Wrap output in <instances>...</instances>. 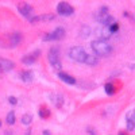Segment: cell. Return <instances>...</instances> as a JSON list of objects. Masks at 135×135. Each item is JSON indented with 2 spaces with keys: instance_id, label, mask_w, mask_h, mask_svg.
I'll return each mask as SVG.
<instances>
[{
  "instance_id": "cell-1",
  "label": "cell",
  "mask_w": 135,
  "mask_h": 135,
  "mask_svg": "<svg viewBox=\"0 0 135 135\" xmlns=\"http://www.w3.org/2000/svg\"><path fill=\"white\" fill-rule=\"evenodd\" d=\"M91 47H92L93 53H95L96 55H99V57H107V55H109L111 51H112L111 45H109L107 41H104V39L92 41Z\"/></svg>"
},
{
  "instance_id": "cell-2",
  "label": "cell",
  "mask_w": 135,
  "mask_h": 135,
  "mask_svg": "<svg viewBox=\"0 0 135 135\" xmlns=\"http://www.w3.org/2000/svg\"><path fill=\"white\" fill-rule=\"evenodd\" d=\"M47 60L55 70H61V57H60V49L58 47H51L49 50Z\"/></svg>"
},
{
  "instance_id": "cell-3",
  "label": "cell",
  "mask_w": 135,
  "mask_h": 135,
  "mask_svg": "<svg viewBox=\"0 0 135 135\" xmlns=\"http://www.w3.org/2000/svg\"><path fill=\"white\" fill-rule=\"evenodd\" d=\"M86 55L88 54L85 53V50L83 47H80V46H74V47H72L69 50V57L73 61H76V62H85Z\"/></svg>"
},
{
  "instance_id": "cell-4",
  "label": "cell",
  "mask_w": 135,
  "mask_h": 135,
  "mask_svg": "<svg viewBox=\"0 0 135 135\" xmlns=\"http://www.w3.org/2000/svg\"><path fill=\"white\" fill-rule=\"evenodd\" d=\"M101 25H104V26H111L112 23H115V20H114V16H111L108 14V8L107 7H101L100 11H99V15L96 18Z\"/></svg>"
},
{
  "instance_id": "cell-5",
  "label": "cell",
  "mask_w": 135,
  "mask_h": 135,
  "mask_svg": "<svg viewBox=\"0 0 135 135\" xmlns=\"http://www.w3.org/2000/svg\"><path fill=\"white\" fill-rule=\"evenodd\" d=\"M64 35H65V28L64 27H57L50 34L43 35V41H58V39H62Z\"/></svg>"
},
{
  "instance_id": "cell-6",
  "label": "cell",
  "mask_w": 135,
  "mask_h": 135,
  "mask_svg": "<svg viewBox=\"0 0 135 135\" xmlns=\"http://www.w3.org/2000/svg\"><path fill=\"white\" fill-rule=\"evenodd\" d=\"M57 12L62 16H69L74 12V9L70 4H68V3H60L57 6Z\"/></svg>"
},
{
  "instance_id": "cell-7",
  "label": "cell",
  "mask_w": 135,
  "mask_h": 135,
  "mask_svg": "<svg viewBox=\"0 0 135 135\" xmlns=\"http://www.w3.org/2000/svg\"><path fill=\"white\" fill-rule=\"evenodd\" d=\"M19 12L23 15L25 18L27 19H31V16L34 15V8L27 4V3H23V4H19Z\"/></svg>"
},
{
  "instance_id": "cell-8",
  "label": "cell",
  "mask_w": 135,
  "mask_h": 135,
  "mask_svg": "<svg viewBox=\"0 0 135 135\" xmlns=\"http://www.w3.org/2000/svg\"><path fill=\"white\" fill-rule=\"evenodd\" d=\"M39 50H37L35 53H31V54H28V55H25L23 58H22V62L23 64H26V65H30V64H34L37 61V58L39 57Z\"/></svg>"
},
{
  "instance_id": "cell-9",
  "label": "cell",
  "mask_w": 135,
  "mask_h": 135,
  "mask_svg": "<svg viewBox=\"0 0 135 135\" xmlns=\"http://www.w3.org/2000/svg\"><path fill=\"white\" fill-rule=\"evenodd\" d=\"M14 62L9 61L7 58H0V70H4V72H8L14 68Z\"/></svg>"
},
{
  "instance_id": "cell-10",
  "label": "cell",
  "mask_w": 135,
  "mask_h": 135,
  "mask_svg": "<svg viewBox=\"0 0 135 135\" xmlns=\"http://www.w3.org/2000/svg\"><path fill=\"white\" fill-rule=\"evenodd\" d=\"M126 119H127V130L132 131L135 128V109L131 111V112H128Z\"/></svg>"
},
{
  "instance_id": "cell-11",
  "label": "cell",
  "mask_w": 135,
  "mask_h": 135,
  "mask_svg": "<svg viewBox=\"0 0 135 135\" xmlns=\"http://www.w3.org/2000/svg\"><path fill=\"white\" fill-rule=\"evenodd\" d=\"M58 77L61 78L64 83H66V84H70V85H74V84H76V78L72 77L70 74L65 73V72H60V73H58Z\"/></svg>"
},
{
  "instance_id": "cell-12",
  "label": "cell",
  "mask_w": 135,
  "mask_h": 135,
  "mask_svg": "<svg viewBox=\"0 0 135 135\" xmlns=\"http://www.w3.org/2000/svg\"><path fill=\"white\" fill-rule=\"evenodd\" d=\"M20 78H22L25 83H31L32 78H34V74H32V72L26 70V72H22V73H20Z\"/></svg>"
},
{
  "instance_id": "cell-13",
  "label": "cell",
  "mask_w": 135,
  "mask_h": 135,
  "mask_svg": "<svg viewBox=\"0 0 135 135\" xmlns=\"http://www.w3.org/2000/svg\"><path fill=\"white\" fill-rule=\"evenodd\" d=\"M50 99H51V101L54 103V105H55V107H61V105H62V103H64V97H62V96H60V95H51V96H50Z\"/></svg>"
},
{
  "instance_id": "cell-14",
  "label": "cell",
  "mask_w": 135,
  "mask_h": 135,
  "mask_svg": "<svg viewBox=\"0 0 135 135\" xmlns=\"http://www.w3.org/2000/svg\"><path fill=\"white\" fill-rule=\"evenodd\" d=\"M20 41H22V35H20L19 32H14L12 35H11V38H9V42H11L12 46H16Z\"/></svg>"
},
{
  "instance_id": "cell-15",
  "label": "cell",
  "mask_w": 135,
  "mask_h": 135,
  "mask_svg": "<svg viewBox=\"0 0 135 135\" xmlns=\"http://www.w3.org/2000/svg\"><path fill=\"white\" fill-rule=\"evenodd\" d=\"M99 62V60L96 58V57H93V55H86V60H85V62L84 64H86V65H96Z\"/></svg>"
},
{
  "instance_id": "cell-16",
  "label": "cell",
  "mask_w": 135,
  "mask_h": 135,
  "mask_svg": "<svg viewBox=\"0 0 135 135\" xmlns=\"http://www.w3.org/2000/svg\"><path fill=\"white\" fill-rule=\"evenodd\" d=\"M31 122H32V116H31L30 114H26V115H23V116H22V123H23L25 126H28V124H31Z\"/></svg>"
},
{
  "instance_id": "cell-17",
  "label": "cell",
  "mask_w": 135,
  "mask_h": 135,
  "mask_svg": "<svg viewBox=\"0 0 135 135\" xmlns=\"http://www.w3.org/2000/svg\"><path fill=\"white\" fill-rule=\"evenodd\" d=\"M15 120H16V118H15V112H14V111L8 112V115H7V123H8V124H14Z\"/></svg>"
},
{
  "instance_id": "cell-18",
  "label": "cell",
  "mask_w": 135,
  "mask_h": 135,
  "mask_svg": "<svg viewBox=\"0 0 135 135\" xmlns=\"http://www.w3.org/2000/svg\"><path fill=\"white\" fill-rule=\"evenodd\" d=\"M104 89H105V92H107V95H114L115 93V86L112 85L111 83H108V84H105V86H104Z\"/></svg>"
},
{
  "instance_id": "cell-19",
  "label": "cell",
  "mask_w": 135,
  "mask_h": 135,
  "mask_svg": "<svg viewBox=\"0 0 135 135\" xmlns=\"http://www.w3.org/2000/svg\"><path fill=\"white\" fill-rule=\"evenodd\" d=\"M39 116H41L42 119L49 118V116H50V111H49L47 108H41V109H39Z\"/></svg>"
},
{
  "instance_id": "cell-20",
  "label": "cell",
  "mask_w": 135,
  "mask_h": 135,
  "mask_svg": "<svg viewBox=\"0 0 135 135\" xmlns=\"http://www.w3.org/2000/svg\"><path fill=\"white\" fill-rule=\"evenodd\" d=\"M108 30H109V32H116L119 30V25L118 23H112L111 26H108Z\"/></svg>"
},
{
  "instance_id": "cell-21",
  "label": "cell",
  "mask_w": 135,
  "mask_h": 135,
  "mask_svg": "<svg viewBox=\"0 0 135 135\" xmlns=\"http://www.w3.org/2000/svg\"><path fill=\"white\" fill-rule=\"evenodd\" d=\"M8 101H9V104L15 105V104L18 103V99H16V97H14V96H9V97H8Z\"/></svg>"
},
{
  "instance_id": "cell-22",
  "label": "cell",
  "mask_w": 135,
  "mask_h": 135,
  "mask_svg": "<svg viewBox=\"0 0 135 135\" xmlns=\"http://www.w3.org/2000/svg\"><path fill=\"white\" fill-rule=\"evenodd\" d=\"M86 131H88V134H89V135H97V134H96V131H95L92 127H88V128H86Z\"/></svg>"
},
{
  "instance_id": "cell-23",
  "label": "cell",
  "mask_w": 135,
  "mask_h": 135,
  "mask_svg": "<svg viewBox=\"0 0 135 135\" xmlns=\"http://www.w3.org/2000/svg\"><path fill=\"white\" fill-rule=\"evenodd\" d=\"M43 135H51V134H50L49 130H45V131H43Z\"/></svg>"
},
{
  "instance_id": "cell-24",
  "label": "cell",
  "mask_w": 135,
  "mask_h": 135,
  "mask_svg": "<svg viewBox=\"0 0 135 135\" xmlns=\"http://www.w3.org/2000/svg\"><path fill=\"white\" fill-rule=\"evenodd\" d=\"M0 127H2V122H0Z\"/></svg>"
},
{
  "instance_id": "cell-25",
  "label": "cell",
  "mask_w": 135,
  "mask_h": 135,
  "mask_svg": "<svg viewBox=\"0 0 135 135\" xmlns=\"http://www.w3.org/2000/svg\"><path fill=\"white\" fill-rule=\"evenodd\" d=\"M119 135H124V134H119Z\"/></svg>"
}]
</instances>
